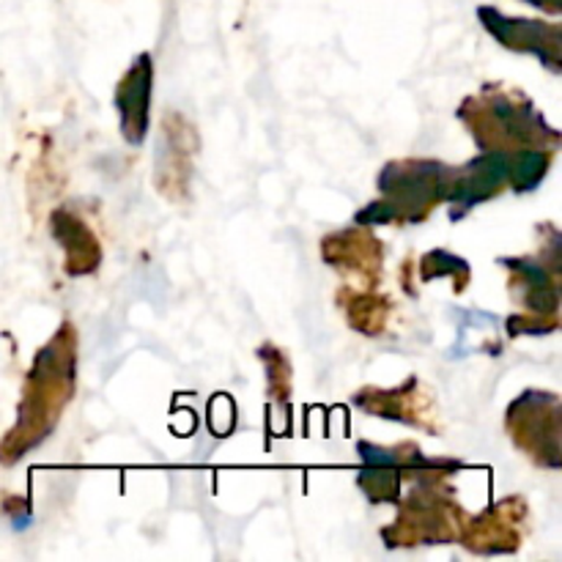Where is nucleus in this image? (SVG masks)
Instances as JSON below:
<instances>
[{
  "label": "nucleus",
  "instance_id": "1",
  "mask_svg": "<svg viewBox=\"0 0 562 562\" xmlns=\"http://www.w3.org/2000/svg\"><path fill=\"white\" fill-rule=\"evenodd\" d=\"M77 384V329L71 322L60 324L58 333L38 349L27 371L25 393L20 401L16 426L0 442V461L14 464L22 456L44 442L64 417L66 404Z\"/></svg>",
  "mask_w": 562,
  "mask_h": 562
},
{
  "label": "nucleus",
  "instance_id": "2",
  "mask_svg": "<svg viewBox=\"0 0 562 562\" xmlns=\"http://www.w3.org/2000/svg\"><path fill=\"white\" fill-rule=\"evenodd\" d=\"M459 119L483 151H516V148H558L560 132L543 119L536 104L516 91L488 86L477 97L464 99Z\"/></svg>",
  "mask_w": 562,
  "mask_h": 562
},
{
  "label": "nucleus",
  "instance_id": "3",
  "mask_svg": "<svg viewBox=\"0 0 562 562\" xmlns=\"http://www.w3.org/2000/svg\"><path fill=\"white\" fill-rule=\"evenodd\" d=\"M456 168L437 159H395L379 173V198L357 212V225L423 223L448 201Z\"/></svg>",
  "mask_w": 562,
  "mask_h": 562
},
{
  "label": "nucleus",
  "instance_id": "4",
  "mask_svg": "<svg viewBox=\"0 0 562 562\" xmlns=\"http://www.w3.org/2000/svg\"><path fill=\"white\" fill-rule=\"evenodd\" d=\"M439 483L442 481H417V488L404 503L398 519L382 530L387 547L459 541L467 516Z\"/></svg>",
  "mask_w": 562,
  "mask_h": 562
},
{
  "label": "nucleus",
  "instance_id": "5",
  "mask_svg": "<svg viewBox=\"0 0 562 562\" xmlns=\"http://www.w3.org/2000/svg\"><path fill=\"white\" fill-rule=\"evenodd\" d=\"M510 439L516 448L525 450L536 464L547 470H560L562 467V409L560 398L541 390H527L510 404L508 417H505Z\"/></svg>",
  "mask_w": 562,
  "mask_h": 562
},
{
  "label": "nucleus",
  "instance_id": "6",
  "mask_svg": "<svg viewBox=\"0 0 562 562\" xmlns=\"http://www.w3.org/2000/svg\"><path fill=\"white\" fill-rule=\"evenodd\" d=\"M483 27L497 38L503 47L514 53H530L547 66L552 75L562 71V27L543 20H525V16H505L492 5L477 9Z\"/></svg>",
  "mask_w": 562,
  "mask_h": 562
},
{
  "label": "nucleus",
  "instance_id": "7",
  "mask_svg": "<svg viewBox=\"0 0 562 562\" xmlns=\"http://www.w3.org/2000/svg\"><path fill=\"white\" fill-rule=\"evenodd\" d=\"M198 151V135L181 113H168L159 132L157 162H154V184L159 195L181 201L190 190L192 157Z\"/></svg>",
  "mask_w": 562,
  "mask_h": 562
},
{
  "label": "nucleus",
  "instance_id": "8",
  "mask_svg": "<svg viewBox=\"0 0 562 562\" xmlns=\"http://www.w3.org/2000/svg\"><path fill=\"white\" fill-rule=\"evenodd\" d=\"M510 151H483L481 157L467 162L453 173L450 184V220H464L481 203L492 201L508 187Z\"/></svg>",
  "mask_w": 562,
  "mask_h": 562
},
{
  "label": "nucleus",
  "instance_id": "9",
  "mask_svg": "<svg viewBox=\"0 0 562 562\" xmlns=\"http://www.w3.org/2000/svg\"><path fill=\"white\" fill-rule=\"evenodd\" d=\"M527 516L525 499L508 497L492 505L477 519H467L459 541L477 554H510L521 547V519Z\"/></svg>",
  "mask_w": 562,
  "mask_h": 562
},
{
  "label": "nucleus",
  "instance_id": "10",
  "mask_svg": "<svg viewBox=\"0 0 562 562\" xmlns=\"http://www.w3.org/2000/svg\"><path fill=\"white\" fill-rule=\"evenodd\" d=\"M322 258L340 274H355L357 280L366 283V289L382 280L384 247L368 228L335 231V234L324 236Z\"/></svg>",
  "mask_w": 562,
  "mask_h": 562
},
{
  "label": "nucleus",
  "instance_id": "11",
  "mask_svg": "<svg viewBox=\"0 0 562 562\" xmlns=\"http://www.w3.org/2000/svg\"><path fill=\"white\" fill-rule=\"evenodd\" d=\"M154 60L148 53H140L130 64L115 88V108L121 119V135L130 146H140L148 132V110H151Z\"/></svg>",
  "mask_w": 562,
  "mask_h": 562
},
{
  "label": "nucleus",
  "instance_id": "12",
  "mask_svg": "<svg viewBox=\"0 0 562 562\" xmlns=\"http://www.w3.org/2000/svg\"><path fill=\"white\" fill-rule=\"evenodd\" d=\"M355 406H360L368 415L384 417V420L404 423V426L428 428L431 431V404H428L426 393H423L420 382L415 376L404 382L401 387L393 390H379L366 387L355 395Z\"/></svg>",
  "mask_w": 562,
  "mask_h": 562
},
{
  "label": "nucleus",
  "instance_id": "13",
  "mask_svg": "<svg viewBox=\"0 0 562 562\" xmlns=\"http://www.w3.org/2000/svg\"><path fill=\"white\" fill-rule=\"evenodd\" d=\"M49 231H53V239L64 247V272L69 278H86L97 272L102 263V245L86 220L71 214L69 209H55L49 214Z\"/></svg>",
  "mask_w": 562,
  "mask_h": 562
},
{
  "label": "nucleus",
  "instance_id": "14",
  "mask_svg": "<svg viewBox=\"0 0 562 562\" xmlns=\"http://www.w3.org/2000/svg\"><path fill=\"white\" fill-rule=\"evenodd\" d=\"M499 263L510 269V294L516 296V302L521 300V305L536 316H558V272L532 258H503Z\"/></svg>",
  "mask_w": 562,
  "mask_h": 562
},
{
  "label": "nucleus",
  "instance_id": "15",
  "mask_svg": "<svg viewBox=\"0 0 562 562\" xmlns=\"http://www.w3.org/2000/svg\"><path fill=\"white\" fill-rule=\"evenodd\" d=\"M340 305H344L351 329H357V333L379 335L384 327H387V316H390L387 296L346 289L340 291Z\"/></svg>",
  "mask_w": 562,
  "mask_h": 562
},
{
  "label": "nucleus",
  "instance_id": "16",
  "mask_svg": "<svg viewBox=\"0 0 562 562\" xmlns=\"http://www.w3.org/2000/svg\"><path fill=\"white\" fill-rule=\"evenodd\" d=\"M357 483H360V488L371 503H401L404 475H401L395 464H387V461H362V472Z\"/></svg>",
  "mask_w": 562,
  "mask_h": 562
},
{
  "label": "nucleus",
  "instance_id": "17",
  "mask_svg": "<svg viewBox=\"0 0 562 562\" xmlns=\"http://www.w3.org/2000/svg\"><path fill=\"white\" fill-rule=\"evenodd\" d=\"M552 168V148H516L510 151L508 184L516 192H532Z\"/></svg>",
  "mask_w": 562,
  "mask_h": 562
},
{
  "label": "nucleus",
  "instance_id": "18",
  "mask_svg": "<svg viewBox=\"0 0 562 562\" xmlns=\"http://www.w3.org/2000/svg\"><path fill=\"white\" fill-rule=\"evenodd\" d=\"M420 278L426 280H439V278H456L459 283H456V291H464L467 285H470L472 280V269L470 263L464 261L461 256H456V252H448V250H431L423 256L420 261Z\"/></svg>",
  "mask_w": 562,
  "mask_h": 562
},
{
  "label": "nucleus",
  "instance_id": "19",
  "mask_svg": "<svg viewBox=\"0 0 562 562\" xmlns=\"http://www.w3.org/2000/svg\"><path fill=\"white\" fill-rule=\"evenodd\" d=\"M258 357L263 360V366H267V382H269V395H272L274 404L285 406V401H289L291 395V366L289 360H285L283 351L278 349V346L267 344L258 349Z\"/></svg>",
  "mask_w": 562,
  "mask_h": 562
},
{
  "label": "nucleus",
  "instance_id": "20",
  "mask_svg": "<svg viewBox=\"0 0 562 562\" xmlns=\"http://www.w3.org/2000/svg\"><path fill=\"white\" fill-rule=\"evenodd\" d=\"M505 327H508L510 338H521V335H549L560 324L558 316H536V313H530V316H510Z\"/></svg>",
  "mask_w": 562,
  "mask_h": 562
},
{
  "label": "nucleus",
  "instance_id": "21",
  "mask_svg": "<svg viewBox=\"0 0 562 562\" xmlns=\"http://www.w3.org/2000/svg\"><path fill=\"white\" fill-rule=\"evenodd\" d=\"M527 3L536 5V9L549 11V14H558L560 11V0H527Z\"/></svg>",
  "mask_w": 562,
  "mask_h": 562
}]
</instances>
